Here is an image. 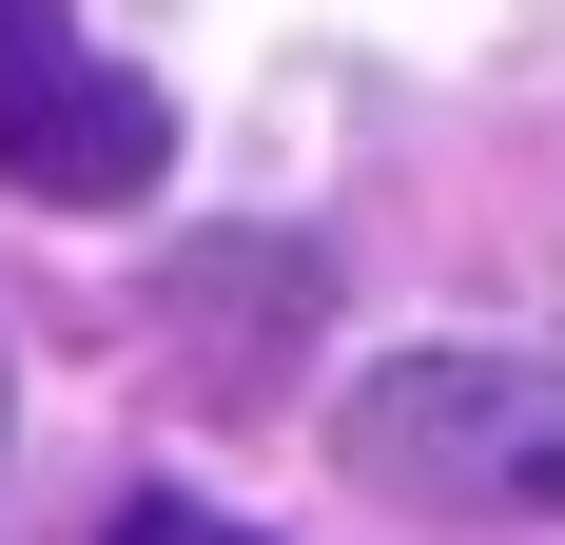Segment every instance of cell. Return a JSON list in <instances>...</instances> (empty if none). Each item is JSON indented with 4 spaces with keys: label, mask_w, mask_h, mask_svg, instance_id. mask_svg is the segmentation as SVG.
Instances as JSON below:
<instances>
[{
    "label": "cell",
    "mask_w": 565,
    "mask_h": 545,
    "mask_svg": "<svg viewBox=\"0 0 565 545\" xmlns=\"http://www.w3.org/2000/svg\"><path fill=\"white\" fill-rule=\"evenodd\" d=\"M175 117L137 58H98L58 0H0V175L40 195V215H117V195H157Z\"/></svg>",
    "instance_id": "7a4b0ae2"
},
{
    "label": "cell",
    "mask_w": 565,
    "mask_h": 545,
    "mask_svg": "<svg viewBox=\"0 0 565 545\" xmlns=\"http://www.w3.org/2000/svg\"><path fill=\"white\" fill-rule=\"evenodd\" d=\"M117 545H254L234 506H117Z\"/></svg>",
    "instance_id": "3957f363"
},
{
    "label": "cell",
    "mask_w": 565,
    "mask_h": 545,
    "mask_svg": "<svg viewBox=\"0 0 565 545\" xmlns=\"http://www.w3.org/2000/svg\"><path fill=\"white\" fill-rule=\"evenodd\" d=\"M351 468L429 526H565V371L546 351H391V371H351Z\"/></svg>",
    "instance_id": "6da1fadb"
}]
</instances>
